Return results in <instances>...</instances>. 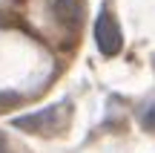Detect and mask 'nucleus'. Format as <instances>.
<instances>
[{
  "label": "nucleus",
  "mask_w": 155,
  "mask_h": 153,
  "mask_svg": "<svg viewBox=\"0 0 155 153\" xmlns=\"http://www.w3.org/2000/svg\"><path fill=\"white\" fill-rule=\"evenodd\" d=\"M69 104L61 101V104H52L46 110H38L32 116H20L15 119V127L17 130H29V133H58L63 130V124L69 121Z\"/></svg>",
  "instance_id": "f257e3e1"
},
{
  "label": "nucleus",
  "mask_w": 155,
  "mask_h": 153,
  "mask_svg": "<svg viewBox=\"0 0 155 153\" xmlns=\"http://www.w3.org/2000/svg\"><path fill=\"white\" fill-rule=\"evenodd\" d=\"M92 35H95V46H98L101 55L106 58H115L124 46V38H121V26H118V17L112 15L109 9H101L98 17L92 23Z\"/></svg>",
  "instance_id": "f03ea898"
},
{
  "label": "nucleus",
  "mask_w": 155,
  "mask_h": 153,
  "mask_svg": "<svg viewBox=\"0 0 155 153\" xmlns=\"http://www.w3.org/2000/svg\"><path fill=\"white\" fill-rule=\"evenodd\" d=\"M52 15L63 29H78L86 15V3L83 0H52Z\"/></svg>",
  "instance_id": "7ed1b4c3"
},
{
  "label": "nucleus",
  "mask_w": 155,
  "mask_h": 153,
  "mask_svg": "<svg viewBox=\"0 0 155 153\" xmlns=\"http://www.w3.org/2000/svg\"><path fill=\"white\" fill-rule=\"evenodd\" d=\"M138 121H141V127H144V130L155 133V98H150V101L138 110Z\"/></svg>",
  "instance_id": "20e7f679"
},
{
  "label": "nucleus",
  "mask_w": 155,
  "mask_h": 153,
  "mask_svg": "<svg viewBox=\"0 0 155 153\" xmlns=\"http://www.w3.org/2000/svg\"><path fill=\"white\" fill-rule=\"evenodd\" d=\"M0 153H9V142H6L3 133H0Z\"/></svg>",
  "instance_id": "39448f33"
}]
</instances>
